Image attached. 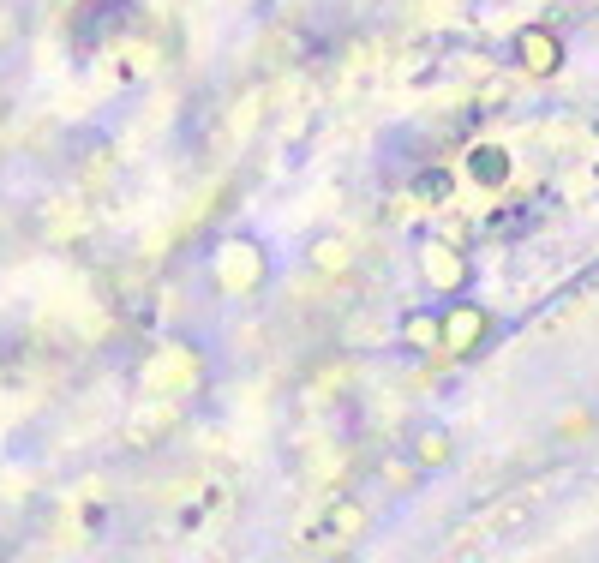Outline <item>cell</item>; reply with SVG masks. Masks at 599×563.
<instances>
[{
    "label": "cell",
    "instance_id": "cell-1",
    "mask_svg": "<svg viewBox=\"0 0 599 563\" xmlns=\"http://www.w3.org/2000/svg\"><path fill=\"white\" fill-rule=\"evenodd\" d=\"M456 318H462V330L450 324V348H468V342L480 336V312H456Z\"/></svg>",
    "mask_w": 599,
    "mask_h": 563
}]
</instances>
